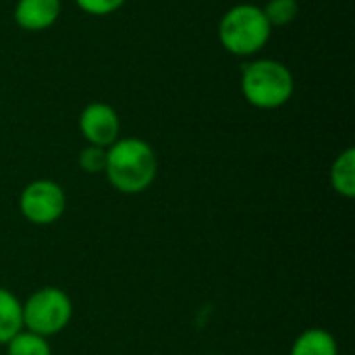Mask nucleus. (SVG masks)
<instances>
[{"mask_svg":"<svg viewBox=\"0 0 355 355\" xmlns=\"http://www.w3.org/2000/svg\"><path fill=\"white\" fill-rule=\"evenodd\" d=\"M104 175L108 183L125 196H135L146 191L158 175L156 150L139 137H119L110 148H106V168Z\"/></svg>","mask_w":355,"mask_h":355,"instance_id":"obj_1","label":"nucleus"},{"mask_svg":"<svg viewBox=\"0 0 355 355\" xmlns=\"http://www.w3.org/2000/svg\"><path fill=\"white\" fill-rule=\"evenodd\" d=\"M239 87L248 104L260 110L285 106L295 92V79L287 64L275 58H256L241 69Z\"/></svg>","mask_w":355,"mask_h":355,"instance_id":"obj_2","label":"nucleus"},{"mask_svg":"<svg viewBox=\"0 0 355 355\" xmlns=\"http://www.w3.org/2000/svg\"><path fill=\"white\" fill-rule=\"evenodd\" d=\"M272 27L262 10L252 2L231 6L218 23V40L233 56H254L270 40Z\"/></svg>","mask_w":355,"mask_h":355,"instance_id":"obj_3","label":"nucleus"},{"mask_svg":"<svg viewBox=\"0 0 355 355\" xmlns=\"http://www.w3.org/2000/svg\"><path fill=\"white\" fill-rule=\"evenodd\" d=\"M73 320V302L60 287L35 289L23 302V329L42 337L62 333Z\"/></svg>","mask_w":355,"mask_h":355,"instance_id":"obj_4","label":"nucleus"},{"mask_svg":"<svg viewBox=\"0 0 355 355\" xmlns=\"http://www.w3.org/2000/svg\"><path fill=\"white\" fill-rule=\"evenodd\" d=\"M67 210V193L52 179H35L27 183L19 196V212L37 227L56 223Z\"/></svg>","mask_w":355,"mask_h":355,"instance_id":"obj_5","label":"nucleus"},{"mask_svg":"<svg viewBox=\"0 0 355 355\" xmlns=\"http://www.w3.org/2000/svg\"><path fill=\"white\" fill-rule=\"evenodd\" d=\"M79 131L89 146L110 148L121 137L119 112L106 102H89L79 114Z\"/></svg>","mask_w":355,"mask_h":355,"instance_id":"obj_6","label":"nucleus"},{"mask_svg":"<svg viewBox=\"0 0 355 355\" xmlns=\"http://www.w3.org/2000/svg\"><path fill=\"white\" fill-rule=\"evenodd\" d=\"M60 0H17L12 19L23 31H46L60 17Z\"/></svg>","mask_w":355,"mask_h":355,"instance_id":"obj_7","label":"nucleus"},{"mask_svg":"<svg viewBox=\"0 0 355 355\" xmlns=\"http://www.w3.org/2000/svg\"><path fill=\"white\" fill-rule=\"evenodd\" d=\"M289 355H339V345L327 329H306L295 337Z\"/></svg>","mask_w":355,"mask_h":355,"instance_id":"obj_8","label":"nucleus"},{"mask_svg":"<svg viewBox=\"0 0 355 355\" xmlns=\"http://www.w3.org/2000/svg\"><path fill=\"white\" fill-rule=\"evenodd\" d=\"M331 187L337 196L352 200L355 198V150L345 148L331 164Z\"/></svg>","mask_w":355,"mask_h":355,"instance_id":"obj_9","label":"nucleus"},{"mask_svg":"<svg viewBox=\"0 0 355 355\" xmlns=\"http://www.w3.org/2000/svg\"><path fill=\"white\" fill-rule=\"evenodd\" d=\"M23 329V304L6 287H0V345L4 347Z\"/></svg>","mask_w":355,"mask_h":355,"instance_id":"obj_10","label":"nucleus"},{"mask_svg":"<svg viewBox=\"0 0 355 355\" xmlns=\"http://www.w3.org/2000/svg\"><path fill=\"white\" fill-rule=\"evenodd\" d=\"M4 347L6 355H52L48 339L27 329H21Z\"/></svg>","mask_w":355,"mask_h":355,"instance_id":"obj_11","label":"nucleus"},{"mask_svg":"<svg viewBox=\"0 0 355 355\" xmlns=\"http://www.w3.org/2000/svg\"><path fill=\"white\" fill-rule=\"evenodd\" d=\"M270 27H285L293 23L300 15V2L297 0H268L262 6Z\"/></svg>","mask_w":355,"mask_h":355,"instance_id":"obj_12","label":"nucleus"},{"mask_svg":"<svg viewBox=\"0 0 355 355\" xmlns=\"http://www.w3.org/2000/svg\"><path fill=\"white\" fill-rule=\"evenodd\" d=\"M79 168L87 175H100L106 168V148L85 146L79 152Z\"/></svg>","mask_w":355,"mask_h":355,"instance_id":"obj_13","label":"nucleus"},{"mask_svg":"<svg viewBox=\"0 0 355 355\" xmlns=\"http://www.w3.org/2000/svg\"><path fill=\"white\" fill-rule=\"evenodd\" d=\"M77 6L92 17H106L116 12L127 0H75Z\"/></svg>","mask_w":355,"mask_h":355,"instance_id":"obj_14","label":"nucleus"}]
</instances>
